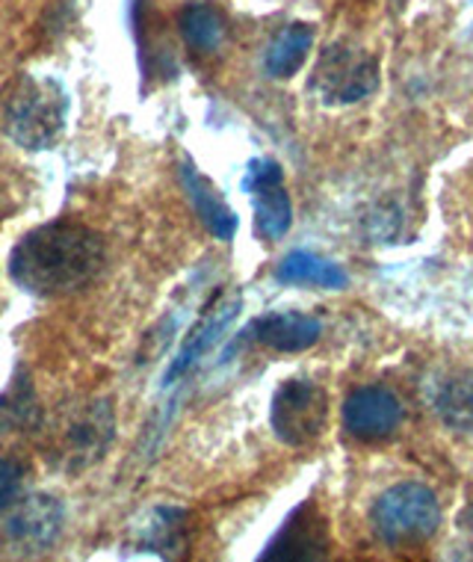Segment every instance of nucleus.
Segmentation results:
<instances>
[{"label": "nucleus", "instance_id": "1", "mask_svg": "<svg viewBox=\"0 0 473 562\" xmlns=\"http://www.w3.org/2000/svg\"><path fill=\"white\" fill-rule=\"evenodd\" d=\"M106 261L101 234L80 223L40 225L15 243L10 279L33 296H68L95 281Z\"/></svg>", "mask_w": 473, "mask_h": 562}, {"label": "nucleus", "instance_id": "2", "mask_svg": "<svg viewBox=\"0 0 473 562\" xmlns=\"http://www.w3.org/2000/svg\"><path fill=\"white\" fill-rule=\"evenodd\" d=\"M66 119L68 95L54 78L21 75L3 95V131L30 151L54 146L66 131Z\"/></svg>", "mask_w": 473, "mask_h": 562}, {"label": "nucleus", "instance_id": "3", "mask_svg": "<svg viewBox=\"0 0 473 562\" xmlns=\"http://www.w3.org/2000/svg\"><path fill=\"white\" fill-rule=\"evenodd\" d=\"M116 436V415L110 400H92L71 408L50 427L48 456L59 471L80 474L106 453Z\"/></svg>", "mask_w": 473, "mask_h": 562}, {"label": "nucleus", "instance_id": "4", "mask_svg": "<svg viewBox=\"0 0 473 562\" xmlns=\"http://www.w3.org/2000/svg\"><path fill=\"white\" fill-rule=\"evenodd\" d=\"M370 527L391 548L424 544L441 527V506L424 483H399L376 497L370 509Z\"/></svg>", "mask_w": 473, "mask_h": 562}, {"label": "nucleus", "instance_id": "5", "mask_svg": "<svg viewBox=\"0 0 473 562\" xmlns=\"http://www.w3.org/2000/svg\"><path fill=\"white\" fill-rule=\"evenodd\" d=\"M311 89L331 108L358 104L379 89L376 57L349 42H335L319 54L317 68L311 75Z\"/></svg>", "mask_w": 473, "mask_h": 562}, {"label": "nucleus", "instance_id": "6", "mask_svg": "<svg viewBox=\"0 0 473 562\" xmlns=\"http://www.w3.org/2000/svg\"><path fill=\"white\" fill-rule=\"evenodd\" d=\"M270 424L288 447H311L329 424V394L311 379H288L272 394Z\"/></svg>", "mask_w": 473, "mask_h": 562}, {"label": "nucleus", "instance_id": "7", "mask_svg": "<svg viewBox=\"0 0 473 562\" xmlns=\"http://www.w3.org/2000/svg\"><path fill=\"white\" fill-rule=\"evenodd\" d=\"M3 513H7V518L0 524L3 544L12 553H21V557L48 551L50 544L57 542L59 530H63V518H66L57 497L50 495L19 497Z\"/></svg>", "mask_w": 473, "mask_h": 562}, {"label": "nucleus", "instance_id": "8", "mask_svg": "<svg viewBox=\"0 0 473 562\" xmlns=\"http://www.w3.org/2000/svg\"><path fill=\"white\" fill-rule=\"evenodd\" d=\"M243 190L249 193L255 207V228L263 240H281L293 223V204H290L284 172L270 157H255L246 166Z\"/></svg>", "mask_w": 473, "mask_h": 562}, {"label": "nucleus", "instance_id": "9", "mask_svg": "<svg viewBox=\"0 0 473 562\" xmlns=\"http://www.w3.org/2000/svg\"><path fill=\"white\" fill-rule=\"evenodd\" d=\"M331 536L326 515L319 513L314 501H305L288 515V521L281 524V530L272 536L261 560L267 562H305V560H323L329 557Z\"/></svg>", "mask_w": 473, "mask_h": 562}, {"label": "nucleus", "instance_id": "10", "mask_svg": "<svg viewBox=\"0 0 473 562\" xmlns=\"http://www.w3.org/2000/svg\"><path fill=\"white\" fill-rule=\"evenodd\" d=\"M403 424V406L399 400L382 385H364L356 389L344 403V427L358 441H385Z\"/></svg>", "mask_w": 473, "mask_h": 562}, {"label": "nucleus", "instance_id": "11", "mask_svg": "<svg viewBox=\"0 0 473 562\" xmlns=\"http://www.w3.org/2000/svg\"><path fill=\"white\" fill-rule=\"evenodd\" d=\"M240 305L243 300L237 291H223L211 305H207V311L199 317V323H195L193 329H190V335L184 338V344H181V352H178V359L172 361V368L166 373V382L184 376L195 361L204 359V356L223 340V335L228 331L234 317L240 314Z\"/></svg>", "mask_w": 473, "mask_h": 562}, {"label": "nucleus", "instance_id": "12", "mask_svg": "<svg viewBox=\"0 0 473 562\" xmlns=\"http://www.w3.org/2000/svg\"><path fill=\"white\" fill-rule=\"evenodd\" d=\"M249 335L275 352H305L317 344L323 326L317 317L302 311H275L251 323Z\"/></svg>", "mask_w": 473, "mask_h": 562}, {"label": "nucleus", "instance_id": "13", "mask_svg": "<svg viewBox=\"0 0 473 562\" xmlns=\"http://www.w3.org/2000/svg\"><path fill=\"white\" fill-rule=\"evenodd\" d=\"M178 178L181 187L187 190V199L193 204V211L204 223V228L216 237V240H232L237 234V214H234L223 193L211 184V178H204L190 160L178 166Z\"/></svg>", "mask_w": 473, "mask_h": 562}, {"label": "nucleus", "instance_id": "14", "mask_svg": "<svg viewBox=\"0 0 473 562\" xmlns=\"http://www.w3.org/2000/svg\"><path fill=\"white\" fill-rule=\"evenodd\" d=\"M187 513L172 509V506H157L151 513L136 521V542L143 544L145 551L160 553V557H174L184 548V530H187Z\"/></svg>", "mask_w": 473, "mask_h": 562}, {"label": "nucleus", "instance_id": "15", "mask_svg": "<svg viewBox=\"0 0 473 562\" xmlns=\"http://www.w3.org/2000/svg\"><path fill=\"white\" fill-rule=\"evenodd\" d=\"M311 45H314V27L311 24H288L267 48V57H263L267 75L279 80L293 78L305 66Z\"/></svg>", "mask_w": 473, "mask_h": 562}, {"label": "nucleus", "instance_id": "16", "mask_svg": "<svg viewBox=\"0 0 473 562\" xmlns=\"http://www.w3.org/2000/svg\"><path fill=\"white\" fill-rule=\"evenodd\" d=\"M275 279L281 284H314V288H329V291H340L349 281L338 263L326 261L314 252H302V249L281 258V263L275 267Z\"/></svg>", "mask_w": 473, "mask_h": 562}, {"label": "nucleus", "instance_id": "17", "mask_svg": "<svg viewBox=\"0 0 473 562\" xmlns=\"http://www.w3.org/2000/svg\"><path fill=\"white\" fill-rule=\"evenodd\" d=\"M435 412L455 432H473V376L455 373L435 391Z\"/></svg>", "mask_w": 473, "mask_h": 562}, {"label": "nucleus", "instance_id": "18", "mask_svg": "<svg viewBox=\"0 0 473 562\" xmlns=\"http://www.w3.org/2000/svg\"><path fill=\"white\" fill-rule=\"evenodd\" d=\"M181 33L190 48L211 54L223 45L225 40V21L219 12L207 3H193L181 12Z\"/></svg>", "mask_w": 473, "mask_h": 562}, {"label": "nucleus", "instance_id": "19", "mask_svg": "<svg viewBox=\"0 0 473 562\" xmlns=\"http://www.w3.org/2000/svg\"><path fill=\"white\" fill-rule=\"evenodd\" d=\"M36 415H40V403H36L30 379L24 373L12 376V385L0 397V436L30 427L36 420Z\"/></svg>", "mask_w": 473, "mask_h": 562}, {"label": "nucleus", "instance_id": "20", "mask_svg": "<svg viewBox=\"0 0 473 562\" xmlns=\"http://www.w3.org/2000/svg\"><path fill=\"white\" fill-rule=\"evenodd\" d=\"M24 495V468L12 459H0V513Z\"/></svg>", "mask_w": 473, "mask_h": 562}, {"label": "nucleus", "instance_id": "21", "mask_svg": "<svg viewBox=\"0 0 473 562\" xmlns=\"http://www.w3.org/2000/svg\"><path fill=\"white\" fill-rule=\"evenodd\" d=\"M462 524H464V527H468V530H473V504L468 506V509H464V513H462Z\"/></svg>", "mask_w": 473, "mask_h": 562}]
</instances>
